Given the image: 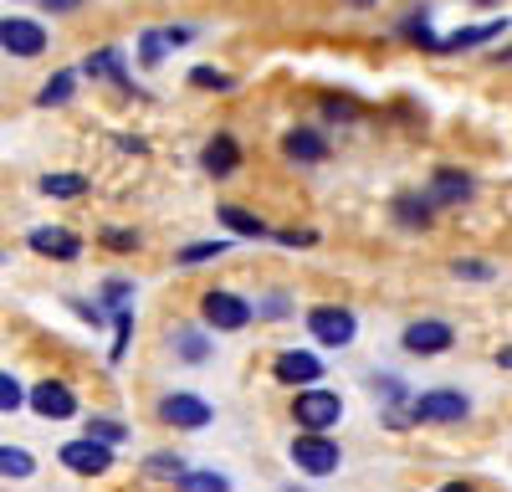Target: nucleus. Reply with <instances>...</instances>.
<instances>
[{
	"label": "nucleus",
	"mask_w": 512,
	"mask_h": 492,
	"mask_svg": "<svg viewBox=\"0 0 512 492\" xmlns=\"http://www.w3.org/2000/svg\"><path fill=\"white\" fill-rule=\"evenodd\" d=\"M292 421L303 431H333L338 421H344V400H338L333 390H318V385H303L292 400Z\"/></svg>",
	"instance_id": "nucleus-1"
},
{
	"label": "nucleus",
	"mask_w": 512,
	"mask_h": 492,
	"mask_svg": "<svg viewBox=\"0 0 512 492\" xmlns=\"http://www.w3.org/2000/svg\"><path fill=\"white\" fill-rule=\"evenodd\" d=\"M292 462L308 477H333L338 462H344V451H338V441H328V431H303L292 441Z\"/></svg>",
	"instance_id": "nucleus-2"
},
{
	"label": "nucleus",
	"mask_w": 512,
	"mask_h": 492,
	"mask_svg": "<svg viewBox=\"0 0 512 492\" xmlns=\"http://www.w3.org/2000/svg\"><path fill=\"white\" fill-rule=\"evenodd\" d=\"M200 318L216 328V334H236V328H246L256 313L241 293H226V287H210V293L200 298Z\"/></svg>",
	"instance_id": "nucleus-3"
},
{
	"label": "nucleus",
	"mask_w": 512,
	"mask_h": 492,
	"mask_svg": "<svg viewBox=\"0 0 512 492\" xmlns=\"http://www.w3.org/2000/svg\"><path fill=\"white\" fill-rule=\"evenodd\" d=\"M472 416V400L461 390H425L410 400V421H431V426H451V421H466Z\"/></svg>",
	"instance_id": "nucleus-4"
},
{
	"label": "nucleus",
	"mask_w": 512,
	"mask_h": 492,
	"mask_svg": "<svg viewBox=\"0 0 512 492\" xmlns=\"http://www.w3.org/2000/svg\"><path fill=\"white\" fill-rule=\"evenodd\" d=\"M308 334H313L318 344H328V349H344V344H354V334H359V318H354L349 308L323 303V308L308 313Z\"/></svg>",
	"instance_id": "nucleus-5"
},
{
	"label": "nucleus",
	"mask_w": 512,
	"mask_h": 492,
	"mask_svg": "<svg viewBox=\"0 0 512 492\" xmlns=\"http://www.w3.org/2000/svg\"><path fill=\"white\" fill-rule=\"evenodd\" d=\"M62 467L67 472H77V477H103L108 467H113V446L108 441H93V436H77V441H67L62 451Z\"/></svg>",
	"instance_id": "nucleus-6"
},
{
	"label": "nucleus",
	"mask_w": 512,
	"mask_h": 492,
	"mask_svg": "<svg viewBox=\"0 0 512 492\" xmlns=\"http://www.w3.org/2000/svg\"><path fill=\"white\" fill-rule=\"evenodd\" d=\"M159 421L164 426H180V431H200V426H210V421H216V410H210L200 395H164L159 400Z\"/></svg>",
	"instance_id": "nucleus-7"
},
{
	"label": "nucleus",
	"mask_w": 512,
	"mask_h": 492,
	"mask_svg": "<svg viewBox=\"0 0 512 492\" xmlns=\"http://www.w3.org/2000/svg\"><path fill=\"white\" fill-rule=\"evenodd\" d=\"M0 47H6L11 57H41L47 52V26L26 21V16H6L0 21Z\"/></svg>",
	"instance_id": "nucleus-8"
},
{
	"label": "nucleus",
	"mask_w": 512,
	"mask_h": 492,
	"mask_svg": "<svg viewBox=\"0 0 512 492\" xmlns=\"http://www.w3.org/2000/svg\"><path fill=\"white\" fill-rule=\"evenodd\" d=\"M26 246H31L36 257H52V262H77L82 257V236L67 231V226H36L26 236Z\"/></svg>",
	"instance_id": "nucleus-9"
},
{
	"label": "nucleus",
	"mask_w": 512,
	"mask_h": 492,
	"mask_svg": "<svg viewBox=\"0 0 512 492\" xmlns=\"http://www.w3.org/2000/svg\"><path fill=\"white\" fill-rule=\"evenodd\" d=\"M26 400H31V410H36L41 421H67V416H77V395H72L62 380H36Z\"/></svg>",
	"instance_id": "nucleus-10"
},
{
	"label": "nucleus",
	"mask_w": 512,
	"mask_h": 492,
	"mask_svg": "<svg viewBox=\"0 0 512 492\" xmlns=\"http://www.w3.org/2000/svg\"><path fill=\"white\" fill-rule=\"evenodd\" d=\"M410 354H446L451 344H456V328L451 323H441V318H420V323H410L405 328V339H400Z\"/></svg>",
	"instance_id": "nucleus-11"
},
{
	"label": "nucleus",
	"mask_w": 512,
	"mask_h": 492,
	"mask_svg": "<svg viewBox=\"0 0 512 492\" xmlns=\"http://www.w3.org/2000/svg\"><path fill=\"white\" fill-rule=\"evenodd\" d=\"M272 375H277L282 385H318V380H323V359L308 354V349H287V354H277Z\"/></svg>",
	"instance_id": "nucleus-12"
},
{
	"label": "nucleus",
	"mask_w": 512,
	"mask_h": 492,
	"mask_svg": "<svg viewBox=\"0 0 512 492\" xmlns=\"http://www.w3.org/2000/svg\"><path fill=\"white\" fill-rule=\"evenodd\" d=\"M200 170H205V175H216V180L236 175V170H241V144H236L231 134H216V139L200 149Z\"/></svg>",
	"instance_id": "nucleus-13"
},
{
	"label": "nucleus",
	"mask_w": 512,
	"mask_h": 492,
	"mask_svg": "<svg viewBox=\"0 0 512 492\" xmlns=\"http://www.w3.org/2000/svg\"><path fill=\"white\" fill-rule=\"evenodd\" d=\"M282 154L297 159V164H318V159H328V139L318 129H287L282 134Z\"/></svg>",
	"instance_id": "nucleus-14"
},
{
	"label": "nucleus",
	"mask_w": 512,
	"mask_h": 492,
	"mask_svg": "<svg viewBox=\"0 0 512 492\" xmlns=\"http://www.w3.org/2000/svg\"><path fill=\"white\" fill-rule=\"evenodd\" d=\"M82 72H88V77H103V82H118V88H128V67H123V52H118V47H98L88 62H82Z\"/></svg>",
	"instance_id": "nucleus-15"
},
{
	"label": "nucleus",
	"mask_w": 512,
	"mask_h": 492,
	"mask_svg": "<svg viewBox=\"0 0 512 492\" xmlns=\"http://www.w3.org/2000/svg\"><path fill=\"white\" fill-rule=\"evenodd\" d=\"M472 200V180L456 175V170H436L431 175V205H461Z\"/></svg>",
	"instance_id": "nucleus-16"
},
{
	"label": "nucleus",
	"mask_w": 512,
	"mask_h": 492,
	"mask_svg": "<svg viewBox=\"0 0 512 492\" xmlns=\"http://www.w3.org/2000/svg\"><path fill=\"white\" fill-rule=\"evenodd\" d=\"M507 31V16L502 21H487V26H472V31H456L441 41V52H466V47H482V41H497Z\"/></svg>",
	"instance_id": "nucleus-17"
},
{
	"label": "nucleus",
	"mask_w": 512,
	"mask_h": 492,
	"mask_svg": "<svg viewBox=\"0 0 512 492\" xmlns=\"http://www.w3.org/2000/svg\"><path fill=\"white\" fill-rule=\"evenodd\" d=\"M72 88H77V72H52L36 93V108H62L72 98Z\"/></svg>",
	"instance_id": "nucleus-18"
},
{
	"label": "nucleus",
	"mask_w": 512,
	"mask_h": 492,
	"mask_svg": "<svg viewBox=\"0 0 512 492\" xmlns=\"http://www.w3.org/2000/svg\"><path fill=\"white\" fill-rule=\"evenodd\" d=\"M216 216H221V226H226V231H236V236H251V241H256V236H267V226L256 221L251 211H241V205H221Z\"/></svg>",
	"instance_id": "nucleus-19"
},
{
	"label": "nucleus",
	"mask_w": 512,
	"mask_h": 492,
	"mask_svg": "<svg viewBox=\"0 0 512 492\" xmlns=\"http://www.w3.org/2000/svg\"><path fill=\"white\" fill-rule=\"evenodd\" d=\"M175 354L185 364H205L210 359V339L200 334V328H180V334H175Z\"/></svg>",
	"instance_id": "nucleus-20"
},
{
	"label": "nucleus",
	"mask_w": 512,
	"mask_h": 492,
	"mask_svg": "<svg viewBox=\"0 0 512 492\" xmlns=\"http://www.w3.org/2000/svg\"><path fill=\"white\" fill-rule=\"evenodd\" d=\"M431 211H436V205L425 200V195H400V200H395V216H400L405 226H420V231L431 226Z\"/></svg>",
	"instance_id": "nucleus-21"
},
{
	"label": "nucleus",
	"mask_w": 512,
	"mask_h": 492,
	"mask_svg": "<svg viewBox=\"0 0 512 492\" xmlns=\"http://www.w3.org/2000/svg\"><path fill=\"white\" fill-rule=\"evenodd\" d=\"M175 487H180V492H231V482H226L221 472H190V467L175 477Z\"/></svg>",
	"instance_id": "nucleus-22"
},
{
	"label": "nucleus",
	"mask_w": 512,
	"mask_h": 492,
	"mask_svg": "<svg viewBox=\"0 0 512 492\" xmlns=\"http://www.w3.org/2000/svg\"><path fill=\"white\" fill-rule=\"evenodd\" d=\"M36 472V457L26 446H0V477H31Z\"/></svg>",
	"instance_id": "nucleus-23"
},
{
	"label": "nucleus",
	"mask_w": 512,
	"mask_h": 492,
	"mask_svg": "<svg viewBox=\"0 0 512 492\" xmlns=\"http://www.w3.org/2000/svg\"><path fill=\"white\" fill-rule=\"evenodd\" d=\"M41 190H47V195H57V200H72V195H82V190H88V175L62 170V175H47V180H41Z\"/></svg>",
	"instance_id": "nucleus-24"
},
{
	"label": "nucleus",
	"mask_w": 512,
	"mask_h": 492,
	"mask_svg": "<svg viewBox=\"0 0 512 492\" xmlns=\"http://www.w3.org/2000/svg\"><path fill=\"white\" fill-rule=\"evenodd\" d=\"M405 36L415 41V47H425V52H441V36L431 31V11H420V16H405Z\"/></svg>",
	"instance_id": "nucleus-25"
},
{
	"label": "nucleus",
	"mask_w": 512,
	"mask_h": 492,
	"mask_svg": "<svg viewBox=\"0 0 512 492\" xmlns=\"http://www.w3.org/2000/svg\"><path fill=\"white\" fill-rule=\"evenodd\" d=\"M226 246H231V241H195V246H180L175 262H180V267H200V262H210V257H226Z\"/></svg>",
	"instance_id": "nucleus-26"
},
{
	"label": "nucleus",
	"mask_w": 512,
	"mask_h": 492,
	"mask_svg": "<svg viewBox=\"0 0 512 492\" xmlns=\"http://www.w3.org/2000/svg\"><path fill=\"white\" fill-rule=\"evenodd\" d=\"M144 472H149V477H169V482H175V477L185 472V457H180V451H154V457L144 462Z\"/></svg>",
	"instance_id": "nucleus-27"
},
{
	"label": "nucleus",
	"mask_w": 512,
	"mask_h": 492,
	"mask_svg": "<svg viewBox=\"0 0 512 492\" xmlns=\"http://www.w3.org/2000/svg\"><path fill=\"white\" fill-rule=\"evenodd\" d=\"M164 52H169V36H164V31H144V36H139V57H144V67H159Z\"/></svg>",
	"instance_id": "nucleus-28"
},
{
	"label": "nucleus",
	"mask_w": 512,
	"mask_h": 492,
	"mask_svg": "<svg viewBox=\"0 0 512 492\" xmlns=\"http://www.w3.org/2000/svg\"><path fill=\"white\" fill-rule=\"evenodd\" d=\"M190 82H195V88H216V93L236 88V77H231V72H221V67H195V72H190Z\"/></svg>",
	"instance_id": "nucleus-29"
},
{
	"label": "nucleus",
	"mask_w": 512,
	"mask_h": 492,
	"mask_svg": "<svg viewBox=\"0 0 512 492\" xmlns=\"http://www.w3.org/2000/svg\"><path fill=\"white\" fill-rule=\"evenodd\" d=\"M26 405V390H21V380L16 375H6V369H0V410H6V416H11V410H21Z\"/></svg>",
	"instance_id": "nucleus-30"
},
{
	"label": "nucleus",
	"mask_w": 512,
	"mask_h": 492,
	"mask_svg": "<svg viewBox=\"0 0 512 492\" xmlns=\"http://www.w3.org/2000/svg\"><path fill=\"white\" fill-rule=\"evenodd\" d=\"M88 436H93V441H108V446H118V441L128 436V426H123V421H108V416H93V421H88Z\"/></svg>",
	"instance_id": "nucleus-31"
},
{
	"label": "nucleus",
	"mask_w": 512,
	"mask_h": 492,
	"mask_svg": "<svg viewBox=\"0 0 512 492\" xmlns=\"http://www.w3.org/2000/svg\"><path fill=\"white\" fill-rule=\"evenodd\" d=\"M113 328H118V339H113V364H118V359L128 354V339H134V313H128V308H118Z\"/></svg>",
	"instance_id": "nucleus-32"
},
{
	"label": "nucleus",
	"mask_w": 512,
	"mask_h": 492,
	"mask_svg": "<svg viewBox=\"0 0 512 492\" xmlns=\"http://www.w3.org/2000/svg\"><path fill=\"white\" fill-rule=\"evenodd\" d=\"M128 293H134V282H123V277H113V282H103V298H108L113 308H123V303H128Z\"/></svg>",
	"instance_id": "nucleus-33"
},
{
	"label": "nucleus",
	"mask_w": 512,
	"mask_h": 492,
	"mask_svg": "<svg viewBox=\"0 0 512 492\" xmlns=\"http://www.w3.org/2000/svg\"><path fill=\"white\" fill-rule=\"evenodd\" d=\"M451 272H456V277H472V282H487V277H492L487 262H451Z\"/></svg>",
	"instance_id": "nucleus-34"
},
{
	"label": "nucleus",
	"mask_w": 512,
	"mask_h": 492,
	"mask_svg": "<svg viewBox=\"0 0 512 492\" xmlns=\"http://www.w3.org/2000/svg\"><path fill=\"white\" fill-rule=\"evenodd\" d=\"M103 241L113 246V252H134V246H139V236H134V231H108Z\"/></svg>",
	"instance_id": "nucleus-35"
},
{
	"label": "nucleus",
	"mask_w": 512,
	"mask_h": 492,
	"mask_svg": "<svg viewBox=\"0 0 512 492\" xmlns=\"http://www.w3.org/2000/svg\"><path fill=\"white\" fill-rule=\"evenodd\" d=\"M251 313H262V318H282V313H287V298H282V293H272L262 308H251Z\"/></svg>",
	"instance_id": "nucleus-36"
},
{
	"label": "nucleus",
	"mask_w": 512,
	"mask_h": 492,
	"mask_svg": "<svg viewBox=\"0 0 512 492\" xmlns=\"http://www.w3.org/2000/svg\"><path fill=\"white\" fill-rule=\"evenodd\" d=\"M323 108H328V113H333V118H354V113H359V108H354V103H349V98H328V103H323Z\"/></svg>",
	"instance_id": "nucleus-37"
},
{
	"label": "nucleus",
	"mask_w": 512,
	"mask_h": 492,
	"mask_svg": "<svg viewBox=\"0 0 512 492\" xmlns=\"http://www.w3.org/2000/svg\"><path fill=\"white\" fill-rule=\"evenodd\" d=\"M41 6H47L52 16H67V11H77V6H82V0H41Z\"/></svg>",
	"instance_id": "nucleus-38"
},
{
	"label": "nucleus",
	"mask_w": 512,
	"mask_h": 492,
	"mask_svg": "<svg viewBox=\"0 0 512 492\" xmlns=\"http://www.w3.org/2000/svg\"><path fill=\"white\" fill-rule=\"evenodd\" d=\"M164 36H169V47H185V41H190V26H164Z\"/></svg>",
	"instance_id": "nucleus-39"
},
{
	"label": "nucleus",
	"mask_w": 512,
	"mask_h": 492,
	"mask_svg": "<svg viewBox=\"0 0 512 492\" xmlns=\"http://www.w3.org/2000/svg\"><path fill=\"white\" fill-rule=\"evenodd\" d=\"M287 246H313V231H282Z\"/></svg>",
	"instance_id": "nucleus-40"
},
{
	"label": "nucleus",
	"mask_w": 512,
	"mask_h": 492,
	"mask_svg": "<svg viewBox=\"0 0 512 492\" xmlns=\"http://www.w3.org/2000/svg\"><path fill=\"white\" fill-rule=\"evenodd\" d=\"M441 492H477V487H466V482H446Z\"/></svg>",
	"instance_id": "nucleus-41"
},
{
	"label": "nucleus",
	"mask_w": 512,
	"mask_h": 492,
	"mask_svg": "<svg viewBox=\"0 0 512 492\" xmlns=\"http://www.w3.org/2000/svg\"><path fill=\"white\" fill-rule=\"evenodd\" d=\"M349 6H374V0H349Z\"/></svg>",
	"instance_id": "nucleus-42"
}]
</instances>
